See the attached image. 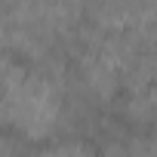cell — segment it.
Listing matches in <instances>:
<instances>
[{"instance_id": "obj_1", "label": "cell", "mask_w": 157, "mask_h": 157, "mask_svg": "<svg viewBox=\"0 0 157 157\" xmlns=\"http://www.w3.org/2000/svg\"><path fill=\"white\" fill-rule=\"evenodd\" d=\"M0 111L25 139H52L68 114L65 90L40 65L0 56Z\"/></svg>"}, {"instance_id": "obj_3", "label": "cell", "mask_w": 157, "mask_h": 157, "mask_svg": "<svg viewBox=\"0 0 157 157\" xmlns=\"http://www.w3.org/2000/svg\"><path fill=\"white\" fill-rule=\"evenodd\" d=\"M0 120H3V111H0Z\"/></svg>"}, {"instance_id": "obj_2", "label": "cell", "mask_w": 157, "mask_h": 157, "mask_svg": "<svg viewBox=\"0 0 157 157\" xmlns=\"http://www.w3.org/2000/svg\"><path fill=\"white\" fill-rule=\"evenodd\" d=\"M40 157H102L93 145L86 142H77V139H62V142H52Z\"/></svg>"}]
</instances>
